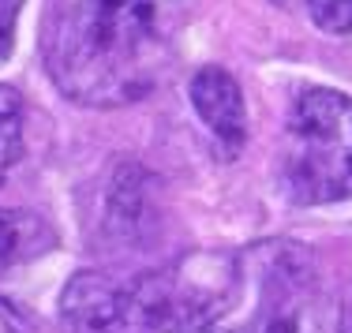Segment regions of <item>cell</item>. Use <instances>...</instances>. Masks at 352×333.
I'll list each match as a JSON object with an SVG mask.
<instances>
[{
	"mask_svg": "<svg viewBox=\"0 0 352 333\" xmlns=\"http://www.w3.org/2000/svg\"><path fill=\"white\" fill-rule=\"evenodd\" d=\"M191 0H49L41 60L68 102L116 109L154 94Z\"/></svg>",
	"mask_w": 352,
	"mask_h": 333,
	"instance_id": "6da1fadb",
	"label": "cell"
},
{
	"mask_svg": "<svg viewBox=\"0 0 352 333\" xmlns=\"http://www.w3.org/2000/svg\"><path fill=\"white\" fill-rule=\"evenodd\" d=\"M281 191L296 206L352 198V97L311 87L292 102L278 154Z\"/></svg>",
	"mask_w": 352,
	"mask_h": 333,
	"instance_id": "7a4b0ae2",
	"label": "cell"
},
{
	"mask_svg": "<svg viewBox=\"0 0 352 333\" xmlns=\"http://www.w3.org/2000/svg\"><path fill=\"white\" fill-rule=\"evenodd\" d=\"M60 319L68 333H146L135 277L105 270H79L64 285Z\"/></svg>",
	"mask_w": 352,
	"mask_h": 333,
	"instance_id": "3957f363",
	"label": "cell"
},
{
	"mask_svg": "<svg viewBox=\"0 0 352 333\" xmlns=\"http://www.w3.org/2000/svg\"><path fill=\"white\" fill-rule=\"evenodd\" d=\"M188 97L221 157H236L248 139V105L240 82L225 68H199L188 82Z\"/></svg>",
	"mask_w": 352,
	"mask_h": 333,
	"instance_id": "277c9868",
	"label": "cell"
},
{
	"mask_svg": "<svg viewBox=\"0 0 352 333\" xmlns=\"http://www.w3.org/2000/svg\"><path fill=\"white\" fill-rule=\"evenodd\" d=\"M56 232L30 210H0V277L15 266L45 255Z\"/></svg>",
	"mask_w": 352,
	"mask_h": 333,
	"instance_id": "5b68a950",
	"label": "cell"
},
{
	"mask_svg": "<svg viewBox=\"0 0 352 333\" xmlns=\"http://www.w3.org/2000/svg\"><path fill=\"white\" fill-rule=\"evenodd\" d=\"M23 154V102L12 87L0 82V184Z\"/></svg>",
	"mask_w": 352,
	"mask_h": 333,
	"instance_id": "8992f818",
	"label": "cell"
},
{
	"mask_svg": "<svg viewBox=\"0 0 352 333\" xmlns=\"http://www.w3.org/2000/svg\"><path fill=\"white\" fill-rule=\"evenodd\" d=\"M199 333H307L304 319L292 311H270V314H258V319L244 322V326H221V322H210Z\"/></svg>",
	"mask_w": 352,
	"mask_h": 333,
	"instance_id": "52a82bcc",
	"label": "cell"
},
{
	"mask_svg": "<svg viewBox=\"0 0 352 333\" xmlns=\"http://www.w3.org/2000/svg\"><path fill=\"white\" fill-rule=\"evenodd\" d=\"M307 12L326 34H352V0H307Z\"/></svg>",
	"mask_w": 352,
	"mask_h": 333,
	"instance_id": "ba28073f",
	"label": "cell"
},
{
	"mask_svg": "<svg viewBox=\"0 0 352 333\" xmlns=\"http://www.w3.org/2000/svg\"><path fill=\"white\" fill-rule=\"evenodd\" d=\"M0 333H38V330H34V319L19 303L0 296Z\"/></svg>",
	"mask_w": 352,
	"mask_h": 333,
	"instance_id": "9c48e42d",
	"label": "cell"
},
{
	"mask_svg": "<svg viewBox=\"0 0 352 333\" xmlns=\"http://www.w3.org/2000/svg\"><path fill=\"white\" fill-rule=\"evenodd\" d=\"M23 0H0V60L12 53L15 45V23H19Z\"/></svg>",
	"mask_w": 352,
	"mask_h": 333,
	"instance_id": "30bf717a",
	"label": "cell"
}]
</instances>
